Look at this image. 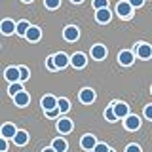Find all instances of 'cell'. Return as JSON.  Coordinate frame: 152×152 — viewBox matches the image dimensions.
I'll return each mask as SVG.
<instances>
[{
	"label": "cell",
	"instance_id": "1",
	"mask_svg": "<svg viewBox=\"0 0 152 152\" xmlns=\"http://www.w3.org/2000/svg\"><path fill=\"white\" fill-rule=\"evenodd\" d=\"M116 12H118V15H120L122 19H131V17H133V8H131V4L127 2V0H122V2H118Z\"/></svg>",
	"mask_w": 152,
	"mask_h": 152
},
{
	"label": "cell",
	"instance_id": "2",
	"mask_svg": "<svg viewBox=\"0 0 152 152\" xmlns=\"http://www.w3.org/2000/svg\"><path fill=\"white\" fill-rule=\"evenodd\" d=\"M124 120H126L124 126H126V129H129V131H137L141 127V118L135 116V114H127Z\"/></svg>",
	"mask_w": 152,
	"mask_h": 152
},
{
	"label": "cell",
	"instance_id": "3",
	"mask_svg": "<svg viewBox=\"0 0 152 152\" xmlns=\"http://www.w3.org/2000/svg\"><path fill=\"white\" fill-rule=\"evenodd\" d=\"M63 38L66 42H76L80 38V28L78 27H74V25H69V27H65V31H63Z\"/></svg>",
	"mask_w": 152,
	"mask_h": 152
},
{
	"label": "cell",
	"instance_id": "4",
	"mask_svg": "<svg viewBox=\"0 0 152 152\" xmlns=\"http://www.w3.org/2000/svg\"><path fill=\"white\" fill-rule=\"evenodd\" d=\"M95 19H97L101 25H107L110 23L112 19V13H110V8H101V10H95Z\"/></svg>",
	"mask_w": 152,
	"mask_h": 152
},
{
	"label": "cell",
	"instance_id": "5",
	"mask_svg": "<svg viewBox=\"0 0 152 152\" xmlns=\"http://www.w3.org/2000/svg\"><path fill=\"white\" fill-rule=\"evenodd\" d=\"M74 127L72 120H69V118H59L57 120V131L61 133V135H66V133H70Z\"/></svg>",
	"mask_w": 152,
	"mask_h": 152
},
{
	"label": "cell",
	"instance_id": "6",
	"mask_svg": "<svg viewBox=\"0 0 152 152\" xmlns=\"http://www.w3.org/2000/svg\"><path fill=\"white\" fill-rule=\"evenodd\" d=\"M135 53H137V57H141V59H150L152 57V46L150 44H137L135 46Z\"/></svg>",
	"mask_w": 152,
	"mask_h": 152
},
{
	"label": "cell",
	"instance_id": "7",
	"mask_svg": "<svg viewBox=\"0 0 152 152\" xmlns=\"http://www.w3.org/2000/svg\"><path fill=\"white\" fill-rule=\"evenodd\" d=\"M95 91L91 88H84L82 91H80V95H78V99H80V103H84V104H91L93 101H95Z\"/></svg>",
	"mask_w": 152,
	"mask_h": 152
},
{
	"label": "cell",
	"instance_id": "8",
	"mask_svg": "<svg viewBox=\"0 0 152 152\" xmlns=\"http://www.w3.org/2000/svg\"><path fill=\"white\" fill-rule=\"evenodd\" d=\"M13 103H15V107H27L28 103H31V95H28L25 89H21L19 93H15L13 95Z\"/></svg>",
	"mask_w": 152,
	"mask_h": 152
},
{
	"label": "cell",
	"instance_id": "9",
	"mask_svg": "<svg viewBox=\"0 0 152 152\" xmlns=\"http://www.w3.org/2000/svg\"><path fill=\"white\" fill-rule=\"evenodd\" d=\"M112 108H114V114H116L118 120H120V118H126L127 114H129V107H127L126 103H118V101H114V103H112Z\"/></svg>",
	"mask_w": 152,
	"mask_h": 152
},
{
	"label": "cell",
	"instance_id": "10",
	"mask_svg": "<svg viewBox=\"0 0 152 152\" xmlns=\"http://www.w3.org/2000/svg\"><path fill=\"white\" fill-rule=\"evenodd\" d=\"M118 61H120L122 66H131L135 63V55H133V51H120V55H118Z\"/></svg>",
	"mask_w": 152,
	"mask_h": 152
},
{
	"label": "cell",
	"instance_id": "11",
	"mask_svg": "<svg viewBox=\"0 0 152 152\" xmlns=\"http://www.w3.org/2000/svg\"><path fill=\"white\" fill-rule=\"evenodd\" d=\"M95 145H97V139H95V135H91V133H88V135H84L80 139V146L84 150H93Z\"/></svg>",
	"mask_w": 152,
	"mask_h": 152
},
{
	"label": "cell",
	"instance_id": "12",
	"mask_svg": "<svg viewBox=\"0 0 152 152\" xmlns=\"http://www.w3.org/2000/svg\"><path fill=\"white\" fill-rule=\"evenodd\" d=\"M53 63L57 66V70H59V69H65V66L70 63V57L66 55V53H63V51H59V53L53 55Z\"/></svg>",
	"mask_w": 152,
	"mask_h": 152
},
{
	"label": "cell",
	"instance_id": "13",
	"mask_svg": "<svg viewBox=\"0 0 152 152\" xmlns=\"http://www.w3.org/2000/svg\"><path fill=\"white\" fill-rule=\"evenodd\" d=\"M4 78H6L10 84L12 82H21V80H19V66H8V69L4 70Z\"/></svg>",
	"mask_w": 152,
	"mask_h": 152
},
{
	"label": "cell",
	"instance_id": "14",
	"mask_svg": "<svg viewBox=\"0 0 152 152\" xmlns=\"http://www.w3.org/2000/svg\"><path fill=\"white\" fill-rule=\"evenodd\" d=\"M91 57H93L95 61H103L104 57H107V48H104L103 44L91 46Z\"/></svg>",
	"mask_w": 152,
	"mask_h": 152
},
{
	"label": "cell",
	"instance_id": "15",
	"mask_svg": "<svg viewBox=\"0 0 152 152\" xmlns=\"http://www.w3.org/2000/svg\"><path fill=\"white\" fill-rule=\"evenodd\" d=\"M0 32H2L4 36H10L15 32V23L12 21V19H4L2 23H0Z\"/></svg>",
	"mask_w": 152,
	"mask_h": 152
},
{
	"label": "cell",
	"instance_id": "16",
	"mask_svg": "<svg viewBox=\"0 0 152 152\" xmlns=\"http://www.w3.org/2000/svg\"><path fill=\"white\" fill-rule=\"evenodd\" d=\"M70 65H72L74 69H84V66L88 65V59H86L84 53H74L70 57Z\"/></svg>",
	"mask_w": 152,
	"mask_h": 152
},
{
	"label": "cell",
	"instance_id": "17",
	"mask_svg": "<svg viewBox=\"0 0 152 152\" xmlns=\"http://www.w3.org/2000/svg\"><path fill=\"white\" fill-rule=\"evenodd\" d=\"M25 38H27L28 42H38L42 38V31L38 27H32L31 25V27H28V31L25 32Z\"/></svg>",
	"mask_w": 152,
	"mask_h": 152
},
{
	"label": "cell",
	"instance_id": "18",
	"mask_svg": "<svg viewBox=\"0 0 152 152\" xmlns=\"http://www.w3.org/2000/svg\"><path fill=\"white\" fill-rule=\"evenodd\" d=\"M13 142H15L17 146H25L27 142H28V133L27 131H23V129H17L15 131V135H13Z\"/></svg>",
	"mask_w": 152,
	"mask_h": 152
},
{
	"label": "cell",
	"instance_id": "19",
	"mask_svg": "<svg viewBox=\"0 0 152 152\" xmlns=\"http://www.w3.org/2000/svg\"><path fill=\"white\" fill-rule=\"evenodd\" d=\"M15 131H17V127L13 126V124H4V126L0 127V135H2L4 139H13Z\"/></svg>",
	"mask_w": 152,
	"mask_h": 152
},
{
	"label": "cell",
	"instance_id": "20",
	"mask_svg": "<svg viewBox=\"0 0 152 152\" xmlns=\"http://www.w3.org/2000/svg\"><path fill=\"white\" fill-rule=\"evenodd\" d=\"M40 104H42V108H44V110H51V108L57 107V99L53 97V95H44Z\"/></svg>",
	"mask_w": 152,
	"mask_h": 152
},
{
	"label": "cell",
	"instance_id": "21",
	"mask_svg": "<svg viewBox=\"0 0 152 152\" xmlns=\"http://www.w3.org/2000/svg\"><path fill=\"white\" fill-rule=\"evenodd\" d=\"M51 148H53L55 152H66L69 142H66L65 139H61V137H57V139H53V142H51Z\"/></svg>",
	"mask_w": 152,
	"mask_h": 152
},
{
	"label": "cell",
	"instance_id": "22",
	"mask_svg": "<svg viewBox=\"0 0 152 152\" xmlns=\"http://www.w3.org/2000/svg\"><path fill=\"white\" fill-rule=\"evenodd\" d=\"M28 27H31L28 21H19V23H15V32L19 36H25V32L28 31Z\"/></svg>",
	"mask_w": 152,
	"mask_h": 152
},
{
	"label": "cell",
	"instance_id": "23",
	"mask_svg": "<svg viewBox=\"0 0 152 152\" xmlns=\"http://www.w3.org/2000/svg\"><path fill=\"white\" fill-rule=\"evenodd\" d=\"M57 108H59L61 112H69L70 110V101H69V99H65V97L57 99Z\"/></svg>",
	"mask_w": 152,
	"mask_h": 152
},
{
	"label": "cell",
	"instance_id": "24",
	"mask_svg": "<svg viewBox=\"0 0 152 152\" xmlns=\"http://www.w3.org/2000/svg\"><path fill=\"white\" fill-rule=\"evenodd\" d=\"M21 89H23V84H21V82H12V84H10V88H8V93L13 97V95L19 93Z\"/></svg>",
	"mask_w": 152,
	"mask_h": 152
},
{
	"label": "cell",
	"instance_id": "25",
	"mask_svg": "<svg viewBox=\"0 0 152 152\" xmlns=\"http://www.w3.org/2000/svg\"><path fill=\"white\" fill-rule=\"evenodd\" d=\"M28 78H31L28 69H27V66H19V80H21V82H27Z\"/></svg>",
	"mask_w": 152,
	"mask_h": 152
},
{
	"label": "cell",
	"instance_id": "26",
	"mask_svg": "<svg viewBox=\"0 0 152 152\" xmlns=\"http://www.w3.org/2000/svg\"><path fill=\"white\" fill-rule=\"evenodd\" d=\"M104 118H107L108 122H116V120H118L116 114H114V108H112V107H108L107 110H104Z\"/></svg>",
	"mask_w": 152,
	"mask_h": 152
},
{
	"label": "cell",
	"instance_id": "27",
	"mask_svg": "<svg viewBox=\"0 0 152 152\" xmlns=\"http://www.w3.org/2000/svg\"><path fill=\"white\" fill-rule=\"evenodd\" d=\"M44 4L48 10H57L61 6V0H44Z\"/></svg>",
	"mask_w": 152,
	"mask_h": 152
},
{
	"label": "cell",
	"instance_id": "28",
	"mask_svg": "<svg viewBox=\"0 0 152 152\" xmlns=\"http://www.w3.org/2000/svg\"><path fill=\"white\" fill-rule=\"evenodd\" d=\"M108 8V0H93V10H101Z\"/></svg>",
	"mask_w": 152,
	"mask_h": 152
},
{
	"label": "cell",
	"instance_id": "29",
	"mask_svg": "<svg viewBox=\"0 0 152 152\" xmlns=\"http://www.w3.org/2000/svg\"><path fill=\"white\" fill-rule=\"evenodd\" d=\"M108 145H104V142H97V145L93 146V152H108Z\"/></svg>",
	"mask_w": 152,
	"mask_h": 152
},
{
	"label": "cell",
	"instance_id": "30",
	"mask_svg": "<svg viewBox=\"0 0 152 152\" xmlns=\"http://www.w3.org/2000/svg\"><path fill=\"white\" fill-rule=\"evenodd\" d=\"M46 112V118H57V116H59V114H61V110H59V108H51V110H44Z\"/></svg>",
	"mask_w": 152,
	"mask_h": 152
},
{
	"label": "cell",
	"instance_id": "31",
	"mask_svg": "<svg viewBox=\"0 0 152 152\" xmlns=\"http://www.w3.org/2000/svg\"><path fill=\"white\" fill-rule=\"evenodd\" d=\"M46 66H48V70H57V66H55V63H53V55H50L46 59Z\"/></svg>",
	"mask_w": 152,
	"mask_h": 152
},
{
	"label": "cell",
	"instance_id": "32",
	"mask_svg": "<svg viewBox=\"0 0 152 152\" xmlns=\"http://www.w3.org/2000/svg\"><path fill=\"white\" fill-rule=\"evenodd\" d=\"M6 150H8V139H4L0 135V152H6Z\"/></svg>",
	"mask_w": 152,
	"mask_h": 152
},
{
	"label": "cell",
	"instance_id": "33",
	"mask_svg": "<svg viewBox=\"0 0 152 152\" xmlns=\"http://www.w3.org/2000/svg\"><path fill=\"white\" fill-rule=\"evenodd\" d=\"M145 118L146 120H152V104H146L145 107Z\"/></svg>",
	"mask_w": 152,
	"mask_h": 152
},
{
	"label": "cell",
	"instance_id": "34",
	"mask_svg": "<svg viewBox=\"0 0 152 152\" xmlns=\"http://www.w3.org/2000/svg\"><path fill=\"white\" fill-rule=\"evenodd\" d=\"M127 2L131 4V8H141L145 4V0H127Z\"/></svg>",
	"mask_w": 152,
	"mask_h": 152
},
{
	"label": "cell",
	"instance_id": "35",
	"mask_svg": "<svg viewBox=\"0 0 152 152\" xmlns=\"http://www.w3.org/2000/svg\"><path fill=\"white\" fill-rule=\"evenodd\" d=\"M126 152H141V146L139 145H129V146H126Z\"/></svg>",
	"mask_w": 152,
	"mask_h": 152
},
{
	"label": "cell",
	"instance_id": "36",
	"mask_svg": "<svg viewBox=\"0 0 152 152\" xmlns=\"http://www.w3.org/2000/svg\"><path fill=\"white\" fill-rule=\"evenodd\" d=\"M70 2H72V4H82L84 0H70Z\"/></svg>",
	"mask_w": 152,
	"mask_h": 152
},
{
	"label": "cell",
	"instance_id": "37",
	"mask_svg": "<svg viewBox=\"0 0 152 152\" xmlns=\"http://www.w3.org/2000/svg\"><path fill=\"white\" fill-rule=\"evenodd\" d=\"M42 152H53V148H44Z\"/></svg>",
	"mask_w": 152,
	"mask_h": 152
},
{
	"label": "cell",
	"instance_id": "38",
	"mask_svg": "<svg viewBox=\"0 0 152 152\" xmlns=\"http://www.w3.org/2000/svg\"><path fill=\"white\" fill-rule=\"evenodd\" d=\"M21 2H25V4H31V2H32V0H21Z\"/></svg>",
	"mask_w": 152,
	"mask_h": 152
},
{
	"label": "cell",
	"instance_id": "39",
	"mask_svg": "<svg viewBox=\"0 0 152 152\" xmlns=\"http://www.w3.org/2000/svg\"><path fill=\"white\" fill-rule=\"evenodd\" d=\"M108 152H114V150H108Z\"/></svg>",
	"mask_w": 152,
	"mask_h": 152
},
{
	"label": "cell",
	"instance_id": "40",
	"mask_svg": "<svg viewBox=\"0 0 152 152\" xmlns=\"http://www.w3.org/2000/svg\"><path fill=\"white\" fill-rule=\"evenodd\" d=\"M150 93H152V88H150Z\"/></svg>",
	"mask_w": 152,
	"mask_h": 152
},
{
	"label": "cell",
	"instance_id": "41",
	"mask_svg": "<svg viewBox=\"0 0 152 152\" xmlns=\"http://www.w3.org/2000/svg\"><path fill=\"white\" fill-rule=\"evenodd\" d=\"M6 152H8V150H6Z\"/></svg>",
	"mask_w": 152,
	"mask_h": 152
},
{
	"label": "cell",
	"instance_id": "42",
	"mask_svg": "<svg viewBox=\"0 0 152 152\" xmlns=\"http://www.w3.org/2000/svg\"><path fill=\"white\" fill-rule=\"evenodd\" d=\"M53 152H55V150H53Z\"/></svg>",
	"mask_w": 152,
	"mask_h": 152
}]
</instances>
